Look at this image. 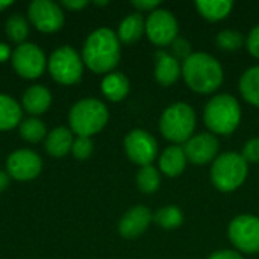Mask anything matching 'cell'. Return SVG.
<instances>
[{
  "mask_svg": "<svg viewBox=\"0 0 259 259\" xmlns=\"http://www.w3.org/2000/svg\"><path fill=\"white\" fill-rule=\"evenodd\" d=\"M159 5H161V2H158V0H134L132 2L134 8H137L141 12H149V14L153 12L155 9H158Z\"/></svg>",
  "mask_w": 259,
  "mask_h": 259,
  "instance_id": "obj_34",
  "label": "cell"
},
{
  "mask_svg": "<svg viewBox=\"0 0 259 259\" xmlns=\"http://www.w3.org/2000/svg\"><path fill=\"white\" fill-rule=\"evenodd\" d=\"M182 77L190 90L199 94L217 91L225 79L222 64L209 53H191L182 62Z\"/></svg>",
  "mask_w": 259,
  "mask_h": 259,
  "instance_id": "obj_2",
  "label": "cell"
},
{
  "mask_svg": "<svg viewBox=\"0 0 259 259\" xmlns=\"http://www.w3.org/2000/svg\"><path fill=\"white\" fill-rule=\"evenodd\" d=\"M29 20L46 33L56 32L64 26V14L58 3L52 0H33L29 5Z\"/></svg>",
  "mask_w": 259,
  "mask_h": 259,
  "instance_id": "obj_12",
  "label": "cell"
},
{
  "mask_svg": "<svg viewBox=\"0 0 259 259\" xmlns=\"http://www.w3.org/2000/svg\"><path fill=\"white\" fill-rule=\"evenodd\" d=\"M194 5L197 12L208 21H220L226 18L234 8V3L229 0H197Z\"/></svg>",
  "mask_w": 259,
  "mask_h": 259,
  "instance_id": "obj_22",
  "label": "cell"
},
{
  "mask_svg": "<svg viewBox=\"0 0 259 259\" xmlns=\"http://www.w3.org/2000/svg\"><path fill=\"white\" fill-rule=\"evenodd\" d=\"M187 161L184 147L170 146L159 155V171L168 178H178L184 173Z\"/></svg>",
  "mask_w": 259,
  "mask_h": 259,
  "instance_id": "obj_17",
  "label": "cell"
},
{
  "mask_svg": "<svg viewBox=\"0 0 259 259\" xmlns=\"http://www.w3.org/2000/svg\"><path fill=\"white\" fill-rule=\"evenodd\" d=\"M46 56L42 50L32 42H23L12 52V65L18 76L36 79L46 70Z\"/></svg>",
  "mask_w": 259,
  "mask_h": 259,
  "instance_id": "obj_11",
  "label": "cell"
},
{
  "mask_svg": "<svg viewBox=\"0 0 259 259\" xmlns=\"http://www.w3.org/2000/svg\"><path fill=\"white\" fill-rule=\"evenodd\" d=\"M241 156L249 162H259V138H252L249 141H246V144L243 146V152Z\"/></svg>",
  "mask_w": 259,
  "mask_h": 259,
  "instance_id": "obj_32",
  "label": "cell"
},
{
  "mask_svg": "<svg viewBox=\"0 0 259 259\" xmlns=\"http://www.w3.org/2000/svg\"><path fill=\"white\" fill-rule=\"evenodd\" d=\"M41 168H42V162L38 153L27 149H21L11 153L6 161L8 175L15 181H21V182L35 179L41 173Z\"/></svg>",
  "mask_w": 259,
  "mask_h": 259,
  "instance_id": "obj_13",
  "label": "cell"
},
{
  "mask_svg": "<svg viewBox=\"0 0 259 259\" xmlns=\"http://www.w3.org/2000/svg\"><path fill=\"white\" fill-rule=\"evenodd\" d=\"M182 76V64L165 50L155 53V79L162 87H170Z\"/></svg>",
  "mask_w": 259,
  "mask_h": 259,
  "instance_id": "obj_16",
  "label": "cell"
},
{
  "mask_svg": "<svg viewBox=\"0 0 259 259\" xmlns=\"http://www.w3.org/2000/svg\"><path fill=\"white\" fill-rule=\"evenodd\" d=\"M20 137L27 143H38L46 137V126L36 117L21 120V123H20Z\"/></svg>",
  "mask_w": 259,
  "mask_h": 259,
  "instance_id": "obj_27",
  "label": "cell"
},
{
  "mask_svg": "<svg viewBox=\"0 0 259 259\" xmlns=\"http://www.w3.org/2000/svg\"><path fill=\"white\" fill-rule=\"evenodd\" d=\"M229 241L241 253H259V217L243 214L235 217L228 228Z\"/></svg>",
  "mask_w": 259,
  "mask_h": 259,
  "instance_id": "obj_8",
  "label": "cell"
},
{
  "mask_svg": "<svg viewBox=\"0 0 259 259\" xmlns=\"http://www.w3.org/2000/svg\"><path fill=\"white\" fill-rule=\"evenodd\" d=\"M62 6H65L67 9H71V11H79V9H83L87 5H88V2H85V0H71V2H68V0H65V2H62L61 3Z\"/></svg>",
  "mask_w": 259,
  "mask_h": 259,
  "instance_id": "obj_36",
  "label": "cell"
},
{
  "mask_svg": "<svg viewBox=\"0 0 259 259\" xmlns=\"http://www.w3.org/2000/svg\"><path fill=\"white\" fill-rule=\"evenodd\" d=\"M153 222L165 231H173L184 223V214L181 208L175 205H167L153 214Z\"/></svg>",
  "mask_w": 259,
  "mask_h": 259,
  "instance_id": "obj_25",
  "label": "cell"
},
{
  "mask_svg": "<svg viewBox=\"0 0 259 259\" xmlns=\"http://www.w3.org/2000/svg\"><path fill=\"white\" fill-rule=\"evenodd\" d=\"M11 5H12V2H2V0H0V12H2L3 9L9 8Z\"/></svg>",
  "mask_w": 259,
  "mask_h": 259,
  "instance_id": "obj_39",
  "label": "cell"
},
{
  "mask_svg": "<svg viewBox=\"0 0 259 259\" xmlns=\"http://www.w3.org/2000/svg\"><path fill=\"white\" fill-rule=\"evenodd\" d=\"M120 56V39L117 33L108 27H100L90 33L82 50L85 65L99 74L112 73V70L118 65Z\"/></svg>",
  "mask_w": 259,
  "mask_h": 259,
  "instance_id": "obj_1",
  "label": "cell"
},
{
  "mask_svg": "<svg viewBox=\"0 0 259 259\" xmlns=\"http://www.w3.org/2000/svg\"><path fill=\"white\" fill-rule=\"evenodd\" d=\"M179 24L176 17L168 9H155L146 18V35L150 42L158 47L171 46L178 38Z\"/></svg>",
  "mask_w": 259,
  "mask_h": 259,
  "instance_id": "obj_9",
  "label": "cell"
},
{
  "mask_svg": "<svg viewBox=\"0 0 259 259\" xmlns=\"http://www.w3.org/2000/svg\"><path fill=\"white\" fill-rule=\"evenodd\" d=\"M21 123L20 105L6 94H0V131H9Z\"/></svg>",
  "mask_w": 259,
  "mask_h": 259,
  "instance_id": "obj_23",
  "label": "cell"
},
{
  "mask_svg": "<svg viewBox=\"0 0 259 259\" xmlns=\"http://www.w3.org/2000/svg\"><path fill=\"white\" fill-rule=\"evenodd\" d=\"M196 129V112L191 105L178 102L170 105L159 118L162 137L175 144L187 143Z\"/></svg>",
  "mask_w": 259,
  "mask_h": 259,
  "instance_id": "obj_5",
  "label": "cell"
},
{
  "mask_svg": "<svg viewBox=\"0 0 259 259\" xmlns=\"http://www.w3.org/2000/svg\"><path fill=\"white\" fill-rule=\"evenodd\" d=\"M187 159L196 165L214 162L219 153V140L211 132L193 135L184 146Z\"/></svg>",
  "mask_w": 259,
  "mask_h": 259,
  "instance_id": "obj_14",
  "label": "cell"
},
{
  "mask_svg": "<svg viewBox=\"0 0 259 259\" xmlns=\"http://www.w3.org/2000/svg\"><path fill=\"white\" fill-rule=\"evenodd\" d=\"M143 33H146V20L140 12H134L121 20L117 36L120 42L134 44L143 36Z\"/></svg>",
  "mask_w": 259,
  "mask_h": 259,
  "instance_id": "obj_20",
  "label": "cell"
},
{
  "mask_svg": "<svg viewBox=\"0 0 259 259\" xmlns=\"http://www.w3.org/2000/svg\"><path fill=\"white\" fill-rule=\"evenodd\" d=\"M247 161L237 152H226L215 158L211 167V182L222 193L238 190L247 179Z\"/></svg>",
  "mask_w": 259,
  "mask_h": 259,
  "instance_id": "obj_4",
  "label": "cell"
},
{
  "mask_svg": "<svg viewBox=\"0 0 259 259\" xmlns=\"http://www.w3.org/2000/svg\"><path fill=\"white\" fill-rule=\"evenodd\" d=\"M240 93L247 103L259 108V65L247 68L241 74Z\"/></svg>",
  "mask_w": 259,
  "mask_h": 259,
  "instance_id": "obj_24",
  "label": "cell"
},
{
  "mask_svg": "<svg viewBox=\"0 0 259 259\" xmlns=\"http://www.w3.org/2000/svg\"><path fill=\"white\" fill-rule=\"evenodd\" d=\"M124 150L127 158L141 167L152 165L158 158V143L149 132L143 129L131 131L124 138Z\"/></svg>",
  "mask_w": 259,
  "mask_h": 259,
  "instance_id": "obj_10",
  "label": "cell"
},
{
  "mask_svg": "<svg viewBox=\"0 0 259 259\" xmlns=\"http://www.w3.org/2000/svg\"><path fill=\"white\" fill-rule=\"evenodd\" d=\"M50 102L52 94L42 85H33L27 88L23 94V108L32 115H39L46 112L50 106Z\"/></svg>",
  "mask_w": 259,
  "mask_h": 259,
  "instance_id": "obj_18",
  "label": "cell"
},
{
  "mask_svg": "<svg viewBox=\"0 0 259 259\" xmlns=\"http://www.w3.org/2000/svg\"><path fill=\"white\" fill-rule=\"evenodd\" d=\"M9 56H11V49H9V46L5 44V42H0V62L8 61Z\"/></svg>",
  "mask_w": 259,
  "mask_h": 259,
  "instance_id": "obj_37",
  "label": "cell"
},
{
  "mask_svg": "<svg viewBox=\"0 0 259 259\" xmlns=\"http://www.w3.org/2000/svg\"><path fill=\"white\" fill-rule=\"evenodd\" d=\"M6 35L11 41L23 44V41L29 35V24L23 15H11L6 21Z\"/></svg>",
  "mask_w": 259,
  "mask_h": 259,
  "instance_id": "obj_29",
  "label": "cell"
},
{
  "mask_svg": "<svg viewBox=\"0 0 259 259\" xmlns=\"http://www.w3.org/2000/svg\"><path fill=\"white\" fill-rule=\"evenodd\" d=\"M246 46H247L249 53L259 59V24L249 32L247 39H246Z\"/></svg>",
  "mask_w": 259,
  "mask_h": 259,
  "instance_id": "obj_33",
  "label": "cell"
},
{
  "mask_svg": "<svg viewBox=\"0 0 259 259\" xmlns=\"http://www.w3.org/2000/svg\"><path fill=\"white\" fill-rule=\"evenodd\" d=\"M9 185V175L5 171H0V193H3Z\"/></svg>",
  "mask_w": 259,
  "mask_h": 259,
  "instance_id": "obj_38",
  "label": "cell"
},
{
  "mask_svg": "<svg viewBox=\"0 0 259 259\" xmlns=\"http://www.w3.org/2000/svg\"><path fill=\"white\" fill-rule=\"evenodd\" d=\"M109 114L103 102L97 99L79 100L68 114V123L71 131L77 137L91 138L94 134L100 132L108 123Z\"/></svg>",
  "mask_w": 259,
  "mask_h": 259,
  "instance_id": "obj_6",
  "label": "cell"
},
{
  "mask_svg": "<svg viewBox=\"0 0 259 259\" xmlns=\"http://www.w3.org/2000/svg\"><path fill=\"white\" fill-rule=\"evenodd\" d=\"M129 79L123 73H109L102 80V93L111 102H121L129 94Z\"/></svg>",
  "mask_w": 259,
  "mask_h": 259,
  "instance_id": "obj_21",
  "label": "cell"
},
{
  "mask_svg": "<svg viewBox=\"0 0 259 259\" xmlns=\"http://www.w3.org/2000/svg\"><path fill=\"white\" fill-rule=\"evenodd\" d=\"M153 222L152 211L144 205H137L131 208L118 223V232L123 238L132 240L143 235L150 223Z\"/></svg>",
  "mask_w": 259,
  "mask_h": 259,
  "instance_id": "obj_15",
  "label": "cell"
},
{
  "mask_svg": "<svg viewBox=\"0 0 259 259\" xmlns=\"http://www.w3.org/2000/svg\"><path fill=\"white\" fill-rule=\"evenodd\" d=\"M73 134L67 127H56L53 129L46 138V152L53 158L65 156L73 146Z\"/></svg>",
  "mask_w": 259,
  "mask_h": 259,
  "instance_id": "obj_19",
  "label": "cell"
},
{
  "mask_svg": "<svg viewBox=\"0 0 259 259\" xmlns=\"http://www.w3.org/2000/svg\"><path fill=\"white\" fill-rule=\"evenodd\" d=\"M71 152H73V156L79 161H85L91 156L93 153V141L91 138H87V137H77L74 141H73V146H71Z\"/></svg>",
  "mask_w": 259,
  "mask_h": 259,
  "instance_id": "obj_30",
  "label": "cell"
},
{
  "mask_svg": "<svg viewBox=\"0 0 259 259\" xmlns=\"http://www.w3.org/2000/svg\"><path fill=\"white\" fill-rule=\"evenodd\" d=\"M203 121L212 135H231L240 126L241 106L231 94H219L208 100Z\"/></svg>",
  "mask_w": 259,
  "mask_h": 259,
  "instance_id": "obj_3",
  "label": "cell"
},
{
  "mask_svg": "<svg viewBox=\"0 0 259 259\" xmlns=\"http://www.w3.org/2000/svg\"><path fill=\"white\" fill-rule=\"evenodd\" d=\"M208 259H244L241 255H240V252H237V250H229V249H223V250H217V252H214L211 256Z\"/></svg>",
  "mask_w": 259,
  "mask_h": 259,
  "instance_id": "obj_35",
  "label": "cell"
},
{
  "mask_svg": "<svg viewBox=\"0 0 259 259\" xmlns=\"http://www.w3.org/2000/svg\"><path fill=\"white\" fill-rule=\"evenodd\" d=\"M137 185H138L140 191H143L144 194H153V193H156L158 188H159V185H161L159 170L155 168L153 165L141 167V170L137 175Z\"/></svg>",
  "mask_w": 259,
  "mask_h": 259,
  "instance_id": "obj_26",
  "label": "cell"
},
{
  "mask_svg": "<svg viewBox=\"0 0 259 259\" xmlns=\"http://www.w3.org/2000/svg\"><path fill=\"white\" fill-rule=\"evenodd\" d=\"M217 47L225 52H237L246 44V38L241 32L234 29H225L217 33Z\"/></svg>",
  "mask_w": 259,
  "mask_h": 259,
  "instance_id": "obj_28",
  "label": "cell"
},
{
  "mask_svg": "<svg viewBox=\"0 0 259 259\" xmlns=\"http://www.w3.org/2000/svg\"><path fill=\"white\" fill-rule=\"evenodd\" d=\"M171 56L184 62L188 56H191V44L185 38L178 36L171 44Z\"/></svg>",
  "mask_w": 259,
  "mask_h": 259,
  "instance_id": "obj_31",
  "label": "cell"
},
{
  "mask_svg": "<svg viewBox=\"0 0 259 259\" xmlns=\"http://www.w3.org/2000/svg\"><path fill=\"white\" fill-rule=\"evenodd\" d=\"M49 71L56 82L62 85H73L82 77L83 62L74 49L62 46L52 53L49 59Z\"/></svg>",
  "mask_w": 259,
  "mask_h": 259,
  "instance_id": "obj_7",
  "label": "cell"
}]
</instances>
